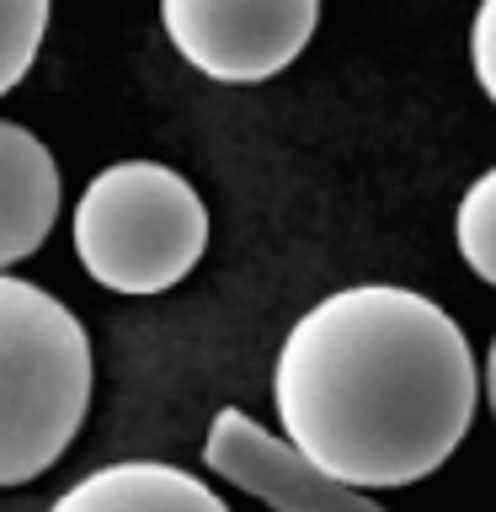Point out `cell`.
Returning a JSON list of instances; mask_svg holds the SVG:
<instances>
[{
  "label": "cell",
  "instance_id": "obj_1",
  "mask_svg": "<svg viewBox=\"0 0 496 512\" xmlns=\"http://www.w3.org/2000/svg\"><path fill=\"white\" fill-rule=\"evenodd\" d=\"M475 395V352L459 320L400 283H352L315 299L272 368L283 438L358 491L427 480L464 443Z\"/></svg>",
  "mask_w": 496,
  "mask_h": 512
},
{
  "label": "cell",
  "instance_id": "obj_2",
  "mask_svg": "<svg viewBox=\"0 0 496 512\" xmlns=\"http://www.w3.org/2000/svg\"><path fill=\"white\" fill-rule=\"evenodd\" d=\"M91 336L64 299L0 272V486L54 470L91 411Z\"/></svg>",
  "mask_w": 496,
  "mask_h": 512
},
{
  "label": "cell",
  "instance_id": "obj_3",
  "mask_svg": "<svg viewBox=\"0 0 496 512\" xmlns=\"http://www.w3.org/2000/svg\"><path fill=\"white\" fill-rule=\"evenodd\" d=\"M203 246L208 208L198 187L160 160H112L75 203V256L112 294H166L198 267Z\"/></svg>",
  "mask_w": 496,
  "mask_h": 512
},
{
  "label": "cell",
  "instance_id": "obj_4",
  "mask_svg": "<svg viewBox=\"0 0 496 512\" xmlns=\"http://www.w3.org/2000/svg\"><path fill=\"white\" fill-rule=\"evenodd\" d=\"M160 22L198 75L256 86L304 54L320 0H160Z\"/></svg>",
  "mask_w": 496,
  "mask_h": 512
},
{
  "label": "cell",
  "instance_id": "obj_5",
  "mask_svg": "<svg viewBox=\"0 0 496 512\" xmlns=\"http://www.w3.org/2000/svg\"><path fill=\"white\" fill-rule=\"evenodd\" d=\"M203 464L246 496H256V502H267L272 512H384L368 491L326 475L288 438L251 422L240 406H224L208 422Z\"/></svg>",
  "mask_w": 496,
  "mask_h": 512
},
{
  "label": "cell",
  "instance_id": "obj_6",
  "mask_svg": "<svg viewBox=\"0 0 496 512\" xmlns=\"http://www.w3.org/2000/svg\"><path fill=\"white\" fill-rule=\"evenodd\" d=\"M59 219V166L48 144L0 118V272L27 262Z\"/></svg>",
  "mask_w": 496,
  "mask_h": 512
},
{
  "label": "cell",
  "instance_id": "obj_7",
  "mask_svg": "<svg viewBox=\"0 0 496 512\" xmlns=\"http://www.w3.org/2000/svg\"><path fill=\"white\" fill-rule=\"evenodd\" d=\"M48 512H230L208 480L160 459H123L80 475Z\"/></svg>",
  "mask_w": 496,
  "mask_h": 512
},
{
  "label": "cell",
  "instance_id": "obj_8",
  "mask_svg": "<svg viewBox=\"0 0 496 512\" xmlns=\"http://www.w3.org/2000/svg\"><path fill=\"white\" fill-rule=\"evenodd\" d=\"M454 240H459V256L464 267L475 272L480 283L496 288V166L480 171L459 198V214H454Z\"/></svg>",
  "mask_w": 496,
  "mask_h": 512
},
{
  "label": "cell",
  "instance_id": "obj_9",
  "mask_svg": "<svg viewBox=\"0 0 496 512\" xmlns=\"http://www.w3.org/2000/svg\"><path fill=\"white\" fill-rule=\"evenodd\" d=\"M54 0H0V96L32 70Z\"/></svg>",
  "mask_w": 496,
  "mask_h": 512
},
{
  "label": "cell",
  "instance_id": "obj_10",
  "mask_svg": "<svg viewBox=\"0 0 496 512\" xmlns=\"http://www.w3.org/2000/svg\"><path fill=\"white\" fill-rule=\"evenodd\" d=\"M470 64H475L480 91H486L491 107H496V0H480V6H475V22H470Z\"/></svg>",
  "mask_w": 496,
  "mask_h": 512
},
{
  "label": "cell",
  "instance_id": "obj_11",
  "mask_svg": "<svg viewBox=\"0 0 496 512\" xmlns=\"http://www.w3.org/2000/svg\"><path fill=\"white\" fill-rule=\"evenodd\" d=\"M486 400H491V422H496V336H491V358H486Z\"/></svg>",
  "mask_w": 496,
  "mask_h": 512
}]
</instances>
